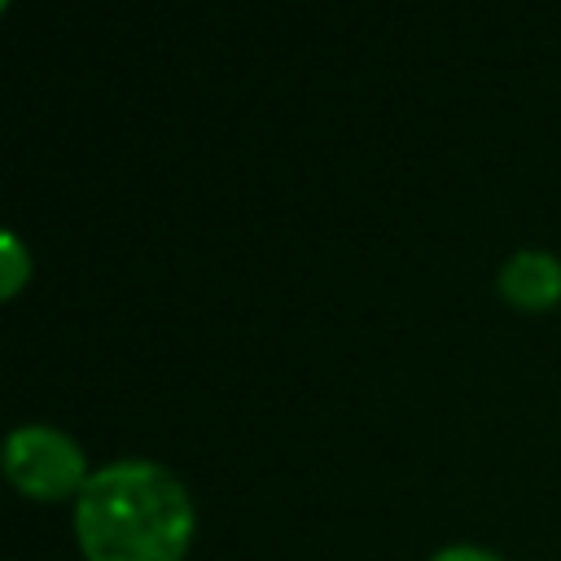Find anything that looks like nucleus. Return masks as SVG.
<instances>
[{"instance_id": "obj_1", "label": "nucleus", "mask_w": 561, "mask_h": 561, "mask_svg": "<svg viewBox=\"0 0 561 561\" xmlns=\"http://www.w3.org/2000/svg\"><path fill=\"white\" fill-rule=\"evenodd\" d=\"M70 517L83 561H184L197 530L184 478L149 456H118L92 469Z\"/></svg>"}, {"instance_id": "obj_2", "label": "nucleus", "mask_w": 561, "mask_h": 561, "mask_svg": "<svg viewBox=\"0 0 561 561\" xmlns=\"http://www.w3.org/2000/svg\"><path fill=\"white\" fill-rule=\"evenodd\" d=\"M0 465H4V478L13 482V491L35 504H61V500L75 504L92 478L83 443L53 421L13 425L4 434Z\"/></svg>"}, {"instance_id": "obj_3", "label": "nucleus", "mask_w": 561, "mask_h": 561, "mask_svg": "<svg viewBox=\"0 0 561 561\" xmlns=\"http://www.w3.org/2000/svg\"><path fill=\"white\" fill-rule=\"evenodd\" d=\"M495 289L517 311H548V307H557L561 302V254H552L543 245L513 250L500 263V272H495Z\"/></svg>"}, {"instance_id": "obj_4", "label": "nucleus", "mask_w": 561, "mask_h": 561, "mask_svg": "<svg viewBox=\"0 0 561 561\" xmlns=\"http://www.w3.org/2000/svg\"><path fill=\"white\" fill-rule=\"evenodd\" d=\"M35 259L18 232H0V298H18V289L31 280Z\"/></svg>"}, {"instance_id": "obj_5", "label": "nucleus", "mask_w": 561, "mask_h": 561, "mask_svg": "<svg viewBox=\"0 0 561 561\" xmlns=\"http://www.w3.org/2000/svg\"><path fill=\"white\" fill-rule=\"evenodd\" d=\"M425 561H504V557L495 548H482V543H443Z\"/></svg>"}]
</instances>
